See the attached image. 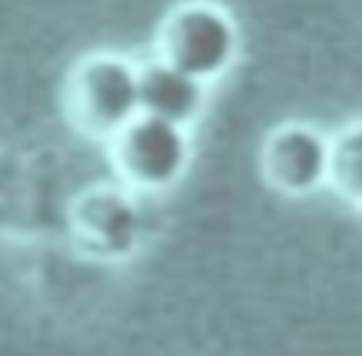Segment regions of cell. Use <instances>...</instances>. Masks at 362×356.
I'll return each instance as SVG.
<instances>
[{
    "label": "cell",
    "mask_w": 362,
    "mask_h": 356,
    "mask_svg": "<svg viewBox=\"0 0 362 356\" xmlns=\"http://www.w3.org/2000/svg\"><path fill=\"white\" fill-rule=\"evenodd\" d=\"M62 105L76 130L113 138L141 113L139 65L107 51L82 57L65 79Z\"/></svg>",
    "instance_id": "obj_1"
},
{
    "label": "cell",
    "mask_w": 362,
    "mask_h": 356,
    "mask_svg": "<svg viewBox=\"0 0 362 356\" xmlns=\"http://www.w3.org/2000/svg\"><path fill=\"white\" fill-rule=\"evenodd\" d=\"M116 172L136 189H167L189 164L187 127L139 113L110 138Z\"/></svg>",
    "instance_id": "obj_3"
},
{
    "label": "cell",
    "mask_w": 362,
    "mask_h": 356,
    "mask_svg": "<svg viewBox=\"0 0 362 356\" xmlns=\"http://www.w3.org/2000/svg\"><path fill=\"white\" fill-rule=\"evenodd\" d=\"M240 51V34L232 14L212 0H184L158 25L156 57L212 82L223 76Z\"/></svg>",
    "instance_id": "obj_2"
},
{
    "label": "cell",
    "mask_w": 362,
    "mask_h": 356,
    "mask_svg": "<svg viewBox=\"0 0 362 356\" xmlns=\"http://www.w3.org/2000/svg\"><path fill=\"white\" fill-rule=\"evenodd\" d=\"M356 209H359V218H362V203H359V206H356Z\"/></svg>",
    "instance_id": "obj_8"
},
{
    "label": "cell",
    "mask_w": 362,
    "mask_h": 356,
    "mask_svg": "<svg viewBox=\"0 0 362 356\" xmlns=\"http://www.w3.org/2000/svg\"><path fill=\"white\" fill-rule=\"evenodd\" d=\"M74 246L96 260H122L139 249L141 215L133 198L110 184L85 189L68 215Z\"/></svg>",
    "instance_id": "obj_5"
},
{
    "label": "cell",
    "mask_w": 362,
    "mask_h": 356,
    "mask_svg": "<svg viewBox=\"0 0 362 356\" xmlns=\"http://www.w3.org/2000/svg\"><path fill=\"white\" fill-rule=\"evenodd\" d=\"M139 85L141 113L181 127L192 124L206 105V82L158 57L139 65Z\"/></svg>",
    "instance_id": "obj_6"
},
{
    "label": "cell",
    "mask_w": 362,
    "mask_h": 356,
    "mask_svg": "<svg viewBox=\"0 0 362 356\" xmlns=\"http://www.w3.org/2000/svg\"><path fill=\"white\" fill-rule=\"evenodd\" d=\"M331 155L334 136L305 121H286L266 136L260 147V172L277 192L303 198L331 184Z\"/></svg>",
    "instance_id": "obj_4"
},
{
    "label": "cell",
    "mask_w": 362,
    "mask_h": 356,
    "mask_svg": "<svg viewBox=\"0 0 362 356\" xmlns=\"http://www.w3.org/2000/svg\"><path fill=\"white\" fill-rule=\"evenodd\" d=\"M354 206L362 203V121H354L334 133L331 184Z\"/></svg>",
    "instance_id": "obj_7"
}]
</instances>
